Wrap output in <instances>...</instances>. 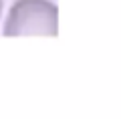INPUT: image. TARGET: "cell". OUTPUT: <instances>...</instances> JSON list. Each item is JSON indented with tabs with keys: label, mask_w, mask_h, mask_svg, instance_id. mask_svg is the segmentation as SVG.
Masks as SVG:
<instances>
[{
	"label": "cell",
	"mask_w": 121,
	"mask_h": 119,
	"mask_svg": "<svg viewBox=\"0 0 121 119\" xmlns=\"http://www.w3.org/2000/svg\"><path fill=\"white\" fill-rule=\"evenodd\" d=\"M6 36L56 34V6L48 0H18L4 26Z\"/></svg>",
	"instance_id": "obj_1"
},
{
	"label": "cell",
	"mask_w": 121,
	"mask_h": 119,
	"mask_svg": "<svg viewBox=\"0 0 121 119\" xmlns=\"http://www.w3.org/2000/svg\"><path fill=\"white\" fill-rule=\"evenodd\" d=\"M0 10H2V0H0Z\"/></svg>",
	"instance_id": "obj_2"
}]
</instances>
